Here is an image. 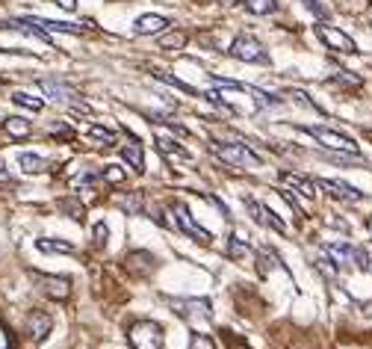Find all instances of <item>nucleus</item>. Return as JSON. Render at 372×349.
Returning a JSON list of instances; mask_svg holds the SVG:
<instances>
[{"label": "nucleus", "mask_w": 372, "mask_h": 349, "mask_svg": "<svg viewBox=\"0 0 372 349\" xmlns=\"http://www.w3.org/2000/svg\"><path fill=\"white\" fill-rule=\"evenodd\" d=\"M210 151L228 166H245V169H260L263 160L243 142H210Z\"/></svg>", "instance_id": "f257e3e1"}, {"label": "nucleus", "mask_w": 372, "mask_h": 349, "mask_svg": "<svg viewBox=\"0 0 372 349\" xmlns=\"http://www.w3.org/2000/svg\"><path fill=\"white\" fill-rule=\"evenodd\" d=\"M127 341L133 349H163V326L154 320H139L130 326Z\"/></svg>", "instance_id": "f03ea898"}, {"label": "nucleus", "mask_w": 372, "mask_h": 349, "mask_svg": "<svg viewBox=\"0 0 372 349\" xmlns=\"http://www.w3.org/2000/svg\"><path fill=\"white\" fill-rule=\"evenodd\" d=\"M308 137L319 139L325 148H331V151H340V154H351V157H358L361 154V145L349 139L346 134H340V130H331V127H301Z\"/></svg>", "instance_id": "7ed1b4c3"}, {"label": "nucleus", "mask_w": 372, "mask_h": 349, "mask_svg": "<svg viewBox=\"0 0 372 349\" xmlns=\"http://www.w3.org/2000/svg\"><path fill=\"white\" fill-rule=\"evenodd\" d=\"M165 302L172 305V311L178 314V317L190 320L192 326L210 323V320H213V305H210V299H165Z\"/></svg>", "instance_id": "20e7f679"}, {"label": "nucleus", "mask_w": 372, "mask_h": 349, "mask_svg": "<svg viewBox=\"0 0 372 349\" xmlns=\"http://www.w3.org/2000/svg\"><path fill=\"white\" fill-rule=\"evenodd\" d=\"M316 36L322 39V42L331 47V51H337V54H358V45H354V39L346 36L343 30L331 27V24H319V27H316Z\"/></svg>", "instance_id": "39448f33"}, {"label": "nucleus", "mask_w": 372, "mask_h": 349, "mask_svg": "<svg viewBox=\"0 0 372 349\" xmlns=\"http://www.w3.org/2000/svg\"><path fill=\"white\" fill-rule=\"evenodd\" d=\"M231 54L243 62H266V47L255 36H245V33L231 42Z\"/></svg>", "instance_id": "423d86ee"}, {"label": "nucleus", "mask_w": 372, "mask_h": 349, "mask_svg": "<svg viewBox=\"0 0 372 349\" xmlns=\"http://www.w3.org/2000/svg\"><path fill=\"white\" fill-rule=\"evenodd\" d=\"M175 219H178V225H180L183 234L192 237L195 243H201V246L213 243V234H210V231H204V228H201V225L192 219V213H190V207H186V205H180V202L175 205Z\"/></svg>", "instance_id": "0eeeda50"}, {"label": "nucleus", "mask_w": 372, "mask_h": 349, "mask_svg": "<svg viewBox=\"0 0 372 349\" xmlns=\"http://www.w3.org/2000/svg\"><path fill=\"white\" fill-rule=\"evenodd\" d=\"M39 281V287L45 290V296H50L54 302H65L69 299V293H71V281L65 278V275H33Z\"/></svg>", "instance_id": "6e6552de"}, {"label": "nucleus", "mask_w": 372, "mask_h": 349, "mask_svg": "<svg viewBox=\"0 0 372 349\" xmlns=\"http://www.w3.org/2000/svg\"><path fill=\"white\" fill-rule=\"evenodd\" d=\"M319 187H322L331 198H340V202H361L364 193L354 190L351 184H346V181H334V178H322L319 181Z\"/></svg>", "instance_id": "1a4fd4ad"}, {"label": "nucleus", "mask_w": 372, "mask_h": 349, "mask_svg": "<svg viewBox=\"0 0 372 349\" xmlns=\"http://www.w3.org/2000/svg\"><path fill=\"white\" fill-rule=\"evenodd\" d=\"M42 92L57 104H77V92L69 86V83H59V80H39Z\"/></svg>", "instance_id": "9d476101"}, {"label": "nucleus", "mask_w": 372, "mask_h": 349, "mask_svg": "<svg viewBox=\"0 0 372 349\" xmlns=\"http://www.w3.org/2000/svg\"><path fill=\"white\" fill-rule=\"evenodd\" d=\"M168 21L165 15H157V12H148V15H139L136 24H133V33L136 36H154V33H165L168 30Z\"/></svg>", "instance_id": "9b49d317"}, {"label": "nucleus", "mask_w": 372, "mask_h": 349, "mask_svg": "<svg viewBox=\"0 0 372 349\" xmlns=\"http://www.w3.org/2000/svg\"><path fill=\"white\" fill-rule=\"evenodd\" d=\"M325 255L337 267H358V248L349 243H325Z\"/></svg>", "instance_id": "f8f14e48"}, {"label": "nucleus", "mask_w": 372, "mask_h": 349, "mask_svg": "<svg viewBox=\"0 0 372 349\" xmlns=\"http://www.w3.org/2000/svg\"><path fill=\"white\" fill-rule=\"evenodd\" d=\"M245 205H248V210H251V213H255V219H260L266 228H272L275 234H281V237L286 234V225H284V219H278V216H275L272 210H269V207L257 205L255 198H245Z\"/></svg>", "instance_id": "ddd939ff"}, {"label": "nucleus", "mask_w": 372, "mask_h": 349, "mask_svg": "<svg viewBox=\"0 0 372 349\" xmlns=\"http://www.w3.org/2000/svg\"><path fill=\"white\" fill-rule=\"evenodd\" d=\"M124 267H127L133 275L145 278V275H151V273L157 270V261H154V255H148V252H130L127 261H124Z\"/></svg>", "instance_id": "4468645a"}, {"label": "nucleus", "mask_w": 372, "mask_h": 349, "mask_svg": "<svg viewBox=\"0 0 372 349\" xmlns=\"http://www.w3.org/2000/svg\"><path fill=\"white\" fill-rule=\"evenodd\" d=\"M27 24L39 27L42 33H71V36H80V33H86L89 27L83 24H65V21H50V18H24Z\"/></svg>", "instance_id": "2eb2a0df"}, {"label": "nucleus", "mask_w": 372, "mask_h": 349, "mask_svg": "<svg viewBox=\"0 0 372 349\" xmlns=\"http://www.w3.org/2000/svg\"><path fill=\"white\" fill-rule=\"evenodd\" d=\"M281 178V184H286V187H293L301 198H313L316 195V184L310 178H304V175H296V172H281L278 175Z\"/></svg>", "instance_id": "dca6fc26"}, {"label": "nucleus", "mask_w": 372, "mask_h": 349, "mask_svg": "<svg viewBox=\"0 0 372 349\" xmlns=\"http://www.w3.org/2000/svg\"><path fill=\"white\" fill-rule=\"evenodd\" d=\"M127 134V139H130V145H124L122 148V160H127L133 169L136 172H145V154H142V145H139V139L130 134V130H124Z\"/></svg>", "instance_id": "f3484780"}, {"label": "nucleus", "mask_w": 372, "mask_h": 349, "mask_svg": "<svg viewBox=\"0 0 372 349\" xmlns=\"http://www.w3.org/2000/svg\"><path fill=\"white\" fill-rule=\"evenodd\" d=\"M27 331H30L33 341H42L50 331V317H47L45 311H33L30 317H27Z\"/></svg>", "instance_id": "a211bd4d"}, {"label": "nucleus", "mask_w": 372, "mask_h": 349, "mask_svg": "<svg viewBox=\"0 0 372 349\" xmlns=\"http://www.w3.org/2000/svg\"><path fill=\"white\" fill-rule=\"evenodd\" d=\"M154 142H157V151H160V154H165V157H180V160H190V151H186L183 145H178L172 137H163V134H160Z\"/></svg>", "instance_id": "6ab92c4d"}, {"label": "nucleus", "mask_w": 372, "mask_h": 349, "mask_svg": "<svg viewBox=\"0 0 372 349\" xmlns=\"http://www.w3.org/2000/svg\"><path fill=\"white\" fill-rule=\"evenodd\" d=\"M4 130L9 137H15V139H27L33 134V125L27 119H18V115H9V119L4 122Z\"/></svg>", "instance_id": "aec40b11"}, {"label": "nucleus", "mask_w": 372, "mask_h": 349, "mask_svg": "<svg viewBox=\"0 0 372 349\" xmlns=\"http://www.w3.org/2000/svg\"><path fill=\"white\" fill-rule=\"evenodd\" d=\"M18 166L27 172V175H39V172H45V160L39 157V154H30V151H24V154H18Z\"/></svg>", "instance_id": "412c9836"}, {"label": "nucleus", "mask_w": 372, "mask_h": 349, "mask_svg": "<svg viewBox=\"0 0 372 349\" xmlns=\"http://www.w3.org/2000/svg\"><path fill=\"white\" fill-rule=\"evenodd\" d=\"M154 77H157V80H163V83H168V86L180 89V92H186V95L198 98V89H195V86H190V83H186V80H178L175 74H168V71H154Z\"/></svg>", "instance_id": "4be33fe9"}, {"label": "nucleus", "mask_w": 372, "mask_h": 349, "mask_svg": "<svg viewBox=\"0 0 372 349\" xmlns=\"http://www.w3.org/2000/svg\"><path fill=\"white\" fill-rule=\"evenodd\" d=\"M251 15H272L278 12V0H243Z\"/></svg>", "instance_id": "5701e85b"}, {"label": "nucleus", "mask_w": 372, "mask_h": 349, "mask_svg": "<svg viewBox=\"0 0 372 349\" xmlns=\"http://www.w3.org/2000/svg\"><path fill=\"white\" fill-rule=\"evenodd\" d=\"M36 248H42V252H65V255H71V252H74V246H71V243H65V240H50V237L36 240Z\"/></svg>", "instance_id": "b1692460"}, {"label": "nucleus", "mask_w": 372, "mask_h": 349, "mask_svg": "<svg viewBox=\"0 0 372 349\" xmlns=\"http://www.w3.org/2000/svg\"><path fill=\"white\" fill-rule=\"evenodd\" d=\"M12 101L18 104V107H24V110H33V113H39V110L45 107V101H42V98H36V95H27V92H15V95H12Z\"/></svg>", "instance_id": "393cba45"}, {"label": "nucleus", "mask_w": 372, "mask_h": 349, "mask_svg": "<svg viewBox=\"0 0 372 349\" xmlns=\"http://www.w3.org/2000/svg\"><path fill=\"white\" fill-rule=\"evenodd\" d=\"M180 45H186V33L183 30H175V33H165V36H160V47H163V51H178Z\"/></svg>", "instance_id": "a878e982"}, {"label": "nucleus", "mask_w": 372, "mask_h": 349, "mask_svg": "<svg viewBox=\"0 0 372 349\" xmlns=\"http://www.w3.org/2000/svg\"><path fill=\"white\" fill-rule=\"evenodd\" d=\"M89 139H98L100 145H115L118 139H115V134L112 130H107V127H100V125H92L89 127Z\"/></svg>", "instance_id": "bb28decb"}, {"label": "nucleus", "mask_w": 372, "mask_h": 349, "mask_svg": "<svg viewBox=\"0 0 372 349\" xmlns=\"http://www.w3.org/2000/svg\"><path fill=\"white\" fill-rule=\"evenodd\" d=\"M118 205H122L127 213H142V198H139V193H133V195L118 198Z\"/></svg>", "instance_id": "cd10ccee"}, {"label": "nucleus", "mask_w": 372, "mask_h": 349, "mask_svg": "<svg viewBox=\"0 0 372 349\" xmlns=\"http://www.w3.org/2000/svg\"><path fill=\"white\" fill-rule=\"evenodd\" d=\"M190 349H216V343H213V338L201 335V331H192V335H190Z\"/></svg>", "instance_id": "c85d7f7f"}, {"label": "nucleus", "mask_w": 372, "mask_h": 349, "mask_svg": "<svg viewBox=\"0 0 372 349\" xmlns=\"http://www.w3.org/2000/svg\"><path fill=\"white\" fill-rule=\"evenodd\" d=\"M228 252H231V258H243V255L248 252V243L243 240V234H240V237H231V243H228Z\"/></svg>", "instance_id": "c756f323"}, {"label": "nucleus", "mask_w": 372, "mask_h": 349, "mask_svg": "<svg viewBox=\"0 0 372 349\" xmlns=\"http://www.w3.org/2000/svg\"><path fill=\"white\" fill-rule=\"evenodd\" d=\"M104 178L110 181V184H122V181H124V172L118 169V166H107V169H104Z\"/></svg>", "instance_id": "7c9ffc66"}, {"label": "nucleus", "mask_w": 372, "mask_h": 349, "mask_svg": "<svg viewBox=\"0 0 372 349\" xmlns=\"http://www.w3.org/2000/svg\"><path fill=\"white\" fill-rule=\"evenodd\" d=\"M107 246V222H98L95 225V248H104Z\"/></svg>", "instance_id": "2f4dec72"}, {"label": "nucleus", "mask_w": 372, "mask_h": 349, "mask_svg": "<svg viewBox=\"0 0 372 349\" xmlns=\"http://www.w3.org/2000/svg\"><path fill=\"white\" fill-rule=\"evenodd\" d=\"M337 83H343V86H354V89H361V77H354V74H346V71H340L334 77Z\"/></svg>", "instance_id": "473e14b6"}, {"label": "nucleus", "mask_w": 372, "mask_h": 349, "mask_svg": "<svg viewBox=\"0 0 372 349\" xmlns=\"http://www.w3.org/2000/svg\"><path fill=\"white\" fill-rule=\"evenodd\" d=\"M301 4L308 6V9L313 12V15H319V18H325V15H328V9H325L322 4H319V0H301Z\"/></svg>", "instance_id": "72a5a7b5"}, {"label": "nucleus", "mask_w": 372, "mask_h": 349, "mask_svg": "<svg viewBox=\"0 0 372 349\" xmlns=\"http://www.w3.org/2000/svg\"><path fill=\"white\" fill-rule=\"evenodd\" d=\"M316 267L322 270V275H328V278L337 275V263H334V261H316Z\"/></svg>", "instance_id": "f704fd0d"}, {"label": "nucleus", "mask_w": 372, "mask_h": 349, "mask_svg": "<svg viewBox=\"0 0 372 349\" xmlns=\"http://www.w3.org/2000/svg\"><path fill=\"white\" fill-rule=\"evenodd\" d=\"M372 263H369V255H366V248H358V270H369Z\"/></svg>", "instance_id": "c9c22d12"}, {"label": "nucleus", "mask_w": 372, "mask_h": 349, "mask_svg": "<svg viewBox=\"0 0 372 349\" xmlns=\"http://www.w3.org/2000/svg\"><path fill=\"white\" fill-rule=\"evenodd\" d=\"M0 349H12V338H9V331L0 326Z\"/></svg>", "instance_id": "e433bc0d"}, {"label": "nucleus", "mask_w": 372, "mask_h": 349, "mask_svg": "<svg viewBox=\"0 0 372 349\" xmlns=\"http://www.w3.org/2000/svg\"><path fill=\"white\" fill-rule=\"evenodd\" d=\"M57 6H62V9H69V12H74L77 9V0H54Z\"/></svg>", "instance_id": "4c0bfd02"}, {"label": "nucleus", "mask_w": 372, "mask_h": 349, "mask_svg": "<svg viewBox=\"0 0 372 349\" xmlns=\"http://www.w3.org/2000/svg\"><path fill=\"white\" fill-rule=\"evenodd\" d=\"M231 349H248L245 343H231Z\"/></svg>", "instance_id": "58836bf2"}, {"label": "nucleus", "mask_w": 372, "mask_h": 349, "mask_svg": "<svg viewBox=\"0 0 372 349\" xmlns=\"http://www.w3.org/2000/svg\"><path fill=\"white\" fill-rule=\"evenodd\" d=\"M231 4H240V0H231Z\"/></svg>", "instance_id": "ea45409f"}, {"label": "nucleus", "mask_w": 372, "mask_h": 349, "mask_svg": "<svg viewBox=\"0 0 372 349\" xmlns=\"http://www.w3.org/2000/svg\"><path fill=\"white\" fill-rule=\"evenodd\" d=\"M369 228H372V225H369Z\"/></svg>", "instance_id": "a19ab883"}]
</instances>
